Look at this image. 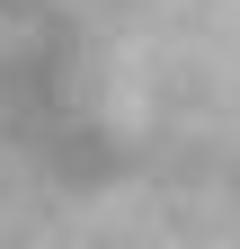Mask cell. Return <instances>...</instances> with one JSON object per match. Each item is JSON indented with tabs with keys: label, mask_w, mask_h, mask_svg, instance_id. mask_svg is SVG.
Segmentation results:
<instances>
[{
	"label": "cell",
	"mask_w": 240,
	"mask_h": 249,
	"mask_svg": "<svg viewBox=\"0 0 240 249\" xmlns=\"http://www.w3.org/2000/svg\"><path fill=\"white\" fill-rule=\"evenodd\" d=\"M0 249H240V0H0Z\"/></svg>",
	"instance_id": "obj_1"
}]
</instances>
